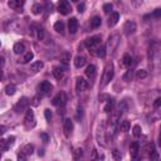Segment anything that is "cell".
<instances>
[{"label":"cell","mask_w":161,"mask_h":161,"mask_svg":"<svg viewBox=\"0 0 161 161\" xmlns=\"http://www.w3.org/2000/svg\"><path fill=\"white\" fill-rule=\"evenodd\" d=\"M113 78V64L112 63H108L105 68V72H103V77H102V87L107 86L110 82L112 81Z\"/></svg>","instance_id":"cell-1"},{"label":"cell","mask_w":161,"mask_h":161,"mask_svg":"<svg viewBox=\"0 0 161 161\" xmlns=\"http://www.w3.org/2000/svg\"><path fill=\"white\" fill-rule=\"evenodd\" d=\"M28 105H29V101H28V98H25V97H21V98L19 100L17 103H15L14 111L17 112V113H23L24 111H27Z\"/></svg>","instance_id":"cell-2"},{"label":"cell","mask_w":161,"mask_h":161,"mask_svg":"<svg viewBox=\"0 0 161 161\" xmlns=\"http://www.w3.org/2000/svg\"><path fill=\"white\" fill-rule=\"evenodd\" d=\"M72 8H71V4H69L68 0H59L58 3V11L63 15H67L68 13H71Z\"/></svg>","instance_id":"cell-3"},{"label":"cell","mask_w":161,"mask_h":161,"mask_svg":"<svg viewBox=\"0 0 161 161\" xmlns=\"http://www.w3.org/2000/svg\"><path fill=\"white\" fill-rule=\"evenodd\" d=\"M137 30V25L135 21L132 20H127L124 25V33L126 34V35H131V34H134L135 31Z\"/></svg>","instance_id":"cell-4"},{"label":"cell","mask_w":161,"mask_h":161,"mask_svg":"<svg viewBox=\"0 0 161 161\" xmlns=\"http://www.w3.org/2000/svg\"><path fill=\"white\" fill-rule=\"evenodd\" d=\"M25 125L27 127H34L35 126V118H34V112L31 110H27V113H25Z\"/></svg>","instance_id":"cell-5"},{"label":"cell","mask_w":161,"mask_h":161,"mask_svg":"<svg viewBox=\"0 0 161 161\" xmlns=\"http://www.w3.org/2000/svg\"><path fill=\"white\" fill-rule=\"evenodd\" d=\"M100 43H101V37H98V35L91 37V38L84 40V45H86V48H88V49H93L94 47Z\"/></svg>","instance_id":"cell-6"},{"label":"cell","mask_w":161,"mask_h":161,"mask_svg":"<svg viewBox=\"0 0 161 161\" xmlns=\"http://www.w3.org/2000/svg\"><path fill=\"white\" fill-rule=\"evenodd\" d=\"M63 131H64L65 137H69L72 135V131H73V122H72L71 118H65L64 124H63Z\"/></svg>","instance_id":"cell-7"},{"label":"cell","mask_w":161,"mask_h":161,"mask_svg":"<svg viewBox=\"0 0 161 161\" xmlns=\"http://www.w3.org/2000/svg\"><path fill=\"white\" fill-rule=\"evenodd\" d=\"M88 88V82L82 77H78L77 81H75V90L77 92H83Z\"/></svg>","instance_id":"cell-8"},{"label":"cell","mask_w":161,"mask_h":161,"mask_svg":"<svg viewBox=\"0 0 161 161\" xmlns=\"http://www.w3.org/2000/svg\"><path fill=\"white\" fill-rule=\"evenodd\" d=\"M24 3H25V0H9V1H8V5H9V8L14 9V10L21 11L20 9L23 8Z\"/></svg>","instance_id":"cell-9"},{"label":"cell","mask_w":161,"mask_h":161,"mask_svg":"<svg viewBox=\"0 0 161 161\" xmlns=\"http://www.w3.org/2000/svg\"><path fill=\"white\" fill-rule=\"evenodd\" d=\"M68 29L71 34H75L78 30V20L77 18H71L68 20Z\"/></svg>","instance_id":"cell-10"},{"label":"cell","mask_w":161,"mask_h":161,"mask_svg":"<svg viewBox=\"0 0 161 161\" xmlns=\"http://www.w3.org/2000/svg\"><path fill=\"white\" fill-rule=\"evenodd\" d=\"M86 75L90 79H94L96 78V75H97V68H96V65H93V64H90L88 67L86 68Z\"/></svg>","instance_id":"cell-11"},{"label":"cell","mask_w":161,"mask_h":161,"mask_svg":"<svg viewBox=\"0 0 161 161\" xmlns=\"http://www.w3.org/2000/svg\"><path fill=\"white\" fill-rule=\"evenodd\" d=\"M138 151H140V145H138L137 141H134V142L130 145V154H131V156L134 157V159H136L137 157Z\"/></svg>","instance_id":"cell-12"},{"label":"cell","mask_w":161,"mask_h":161,"mask_svg":"<svg viewBox=\"0 0 161 161\" xmlns=\"http://www.w3.org/2000/svg\"><path fill=\"white\" fill-rule=\"evenodd\" d=\"M52 90H53V86L49 83V82H47V81H44L40 83V91H42L43 93H45V94H48L52 92Z\"/></svg>","instance_id":"cell-13"},{"label":"cell","mask_w":161,"mask_h":161,"mask_svg":"<svg viewBox=\"0 0 161 161\" xmlns=\"http://www.w3.org/2000/svg\"><path fill=\"white\" fill-rule=\"evenodd\" d=\"M44 67V63L42 61H37V62H34V63H31V65H30V71L33 72V73H38V72L40 71V69H43Z\"/></svg>","instance_id":"cell-14"},{"label":"cell","mask_w":161,"mask_h":161,"mask_svg":"<svg viewBox=\"0 0 161 161\" xmlns=\"http://www.w3.org/2000/svg\"><path fill=\"white\" fill-rule=\"evenodd\" d=\"M65 102V97H64V93H58L57 96L53 98V105L54 106H58V105H64Z\"/></svg>","instance_id":"cell-15"},{"label":"cell","mask_w":161,"mask_h":161,"mask_svg":"<svg viewBox=\"0 0 161 161\" xmlns=\"http://www.w3.org/2000/svg\"><path fill=\"white\" fill-rule=\"evenodd\" d=\"M118 20H120V14L118 13H112L111 17H110V19H108V25L110 27H115V25L118 23Z\"/></svg>","instance_id":"cell-16"},{"label":"cell","mask_w":161,"mask_h":161,"mask_svg":"<svg viewBox=\"0 0 161 161\" xmlns=\"http://www.w3.org/2000/svg\"><path fill=\"white\" fill-rule=\"evenodd\" d=\"M84 64H86V58H84L83 55L75 57V59H74V65H75V68H82Z\"/></svg>","instance_id":"cell-17"},{"label":"cell","mask_w":161,"mask_h":161,"mask_svg":"<svg viewBox=\"0 0 161 161\" xmlns=\"http://www.w3.org/2000/svg\"><path fill=\"white\" fill-rule=\"evenodd\" d=\"M13 50H14L15 54H21V53H24V50H25V45L23 43H17L14 45V48H13Z\"/></svg>","instance_id":"cell-18"},{"label":"cell","mask_w":161,"mask_h":161,"mask_svg":"<svg viewBox=\"0 0 161 161\" xmlns=\"http://www.w3.org/2000/svg\"><path fill=\"white\" fill-rule=\"evenodd\" d=\"M53 75L55 77V79H62L64 73H63V69L62 68H58V67H54L53 68Z\"/></svg>","instance_id":"cell-19"},{"label":"cell","mask_w":161,"mask_h":161,"mask_svg":"<svg viewBox=\"0 0 161 161\" xmlns=\"http://www.w3.org/2000/svg\"><path fill=\"white\" fill-rule=\"evenodd\" d=\"M101 23H102V19L100 17H94L91 19V28H93V29H96V28H98Z\"/></svg>","instance_id":"cell-20"},{"label":"cell","mask_w":161,"mask_h":161,"mask_svg":"<svg viewBox=\"0 0 161 161\" xmlns=\"http://www.w3.org/2000/svg\"><path fill=\"white\" fill-rule=\"evenodd\" d=\"M94 54L97 57H100V58H105L106 57V47L105 45L98 47V48L96 49V52H94Z\"/></svg>","instance_id":"cell-21"},{"label":"cell","mask_w":161,"mask_h":161,"mask_svg":"<svg viewBox=\"0 0 161 161\" xmlns=\"http://www.w3.org/2000/svg\"><path fill=\"white\" fill-rule=\"evenodd\" d=\"M64 23H63V21H57V23L54 24V30L57 31V33H61V34H63L64 33Z\"/></svg>","instance_id":"cell-22"},{"label":"cell","mask_w":161,"mask_h":161,"mask_svg":"<svg viewBox=\"0 0 161 161\" xmlns=\"http://www.w3.org/2000/svg\"><path fill=\"white\" fill-rule=\"evenodd\" d=\"M120 128H121L122 132H128L131 128V124L130 121H127V120H125V121L121 122V126H120Z\"/></svg>","instance_id":"cell-23"},{"label":"cell","mask_w":161,"mask_h":161,"mask_svg":"<svg viewBox=\"0 0 161 161\" xmlns=\"http://www.w3.org/2000/svg\"><path fill=\"white\" fill-rule=\"evenodd\" d=\"M17 92V87L14 86V84H8V86L5 87V93L8 94V96H13V94H15Z\"/></svg>","instance_id":"cell-24"},{"label":"cell","mask_w":161,"mask_h":161,"mask_svg":"<svg viewBox=\"0 0 161 161\" xmlns=\"http://www.w3.org/2000/svg\"><path fill=\"white\" fill-rule=\"evenodd\" d=\"M33 58H34L33 52H28V53H25V54H24L23 59H21V63H23V64H27V63H29Z\"/></svg>","instance_id":"cell-25"},{"label":"cell","mask_w":161,"mask_h":161,"mask_svg":"<svg viewBox=\"0 0 161 161\" xmlns=\"http://www.w3.org/2000/svg\"><path fill=\"white\" fill-rule=\"evenodd\" d=\"M113 107H115V101H113V100H108L107 105L105 106V112H106V113L112 112V111H113Z\"/></svg>","instance_id":"cell-26"},{"label":"cell","mask_w":161,"mask_h":161,"mask_svg":"<svg viewBox=\"0 0 161 161\" xmlns=\"http://www.w3.org/2000/svg\"><path fill=\"white\" fill-rule=\"evenodd\" d=\"M43 9H44L43 5L35 4V5L33 6V9H31V10H33V14L34 15H39V14H42V13H43Z\"/></svg>","instance_id":"cell-27"},{"label":"cell","mask_w":161,"mask_h":161,"mask_svg":"<svg viewBox=\"0 0 161 161\" xmlns=\"http://www.w3.org/2000/svg\"><path fill=\"white\" fill-rule=\"evenodd\" d=\"M23 152L25 154V155H31V154L34 152V146L33 145H30V144L25 145V146L23 147Z\"/></svg>","instance_id":"cell-28"},{"label":"cell","mask_w":161,"mask_h":161,"mask_svg":"<svg viewBox=\"0 0 161 161\" xmlns=\"http://www.w3.org/2000/svg\"><path fill=\"white\" fill-rule=\"evenodd\" d=\"M141 132H142V130H141V126L140 125H135L134 128H132V134H134L135 137H140L141 136Z\"/></svg>","instance_id":"cell-29"},{"label":"cell","mask_w":161,"mask_h":161,"mask_svg":"<svg viewBox=\"0 0 161 161\" xmlns=\"http://www.w3.org/2000/svg\"><path fill=\"white\" fill-rule=\"evenodd\" d=\"M9 147L8 140H4V138H0V151H6Z\"/></svg>","instance_id":"cell-30"},{"label":"cell","mask_w":161,"mask_h":161,"mask_svg":"<svg viewBox=\"0 0 161 161\" xmlns=\"http://www.w3.org/2000/svg\"><path fill=\"white\" fill-rule=\"evenodd\" d=\"M136 77H137V79H144V78L147 77V72L145 69H138L136 73Z\"/></svg>","instance_id":"cell-31"},{"label":"cell","mask_w":161,"mask_h":161,"mask_svg":"<svg viewBox=\"0 0 161 161\" xmlns=\"http://www.w3.org/2000/svg\"><path fill=\"white\" fill-rule=\"evenodd\" d=\"M124 64L126 65V67H130V65L132 64V57L130 54L124 55Z\"/></svg>","instance_id":"cell-32"},{"label":"cell","mask_w":161,"mask_h":161,"mask_svg":"<svg viewBox=\"0 0 161 161\" xmlns=\"http://www.w3.org/2000/svg\"><path fill=\"white\" fill-rule=\"evenodd\" d=\"M82 155H83V150H82V149H75L73 151V159H75V160L81 159Z\"/></svg>","instance_id":"cell-33"},{"label":"cell","mask_w":161,"mask_h":161,"mask_svg":"<svg viewBox=\"0 0 161 161\" xmlns=\"http://www.w3.org/2000/svg\"><path fill=\"white\" fill-rule=\"evenodd\" d=\"M112 156H113V159L115 160H121V157H122L121 152H120L118 150H113L112 151Z\"/></svg>","instance_id":"cell-34"},{"label":"cell","mask_w":161,"mask_h":161,"mask_svg":"<svg viewBox=\"0 0 161 161\" xmlns=\"http://www.w3.org/2000/svg\"><path fill=\"white\" fill-rule=\"evenodd\" d=\"M131 78H132V71H127L124 75V81L128 82V81H131Z\"/></svg>","instance_id":"cell-35"},{"label":"cell","mask_w":161,"mask_h":161,"mask_svg":"<svg viewBox=\"0 0 161 161\" xmlns=\"http://www.w3.org/2000/svg\"><path fill=\"white\" fill-rule=\"evenodd\" d=\"M112 10V4H105L103 5V11L106 13V14H110Z\"/></svg>","instance_id":"cell-36"},{"label":"cell","mask_w":161,"mask_h":161,"mask_svg":"<svg viewBox=\"0 0 161 161\" xmlns=\"http://www.w3.org/2000/svg\"><path fill=\"white\" fill-rule=\"evenodd\" d=\"M37 35H38V38H39L40 40L44 38V30L42 29V28H38L37 29Z\"/></svg>","instance_id":"cell-37"},{"label":"cell","mask_w":161,"mask_h":161,"mask_svg":"<svg viewBox=\"0 0 161 161\" xmlns=\"http://www.w3.org/2000/svg\"><path fill=\"white\" fill-rule=\"evenodd\" d=\"M44 116H45L47 121H50V118H52V112H50V110H45V111H44Z\"/></svg>","instance_id":"cell-38"},{"label":"cell","mask_w":161,"mask_h":161,"mask_svg":"<svg viewBox=\"0 0 161 161\" xmlns=\"http://www.w3.org/2000/svg\"><path fill=\"white\" fill-rule=\"evenodd\" d=\"M131 4L135 8H138V6H141V4H142V0H131Z\"/></svg>","instance_id":"cell-39"},{"label":"cell","mask_w":161,"mask_h":161,"mask_svg":"<svg viewBox=\"0 0 161 161\" xmlns=\"http://www.w3.org/2000/svg\"><path fill=\"white\" fill-rule=\"evenodd\" d=\"M39 101H40V97L39 96H35L33 98V101H31V105H33V106H38V105H39Z\"/></svg>","instance_id":"cell-40"},{"label":"cell","mask_w":161,"mask_h":161,"mask_svg":"<svg viewBox=\"0 0 161 161\" xmlns=\"http://www.w3.org/2000/svg\"><path fill=\"white\" fill-rule=\"evenodd\" d=\"M40 137H42V140H43L44 144H47L49 141V136L47 134H44V132H43V134H40Z\"/></svg>","instance_id":"cell-41"},{"label":"cell","mask_w":161,"mask_h":161,"mask_svg":"<svg viewBox=\"0 0 161 161\" xmlns=\"http://www.w3.org/2000/svg\"><path fill=\"white\" fill-rule=\"evenodd\" d=\"M152 17H154V18H156V19H159V18L161 17V9H156V10L154 11Z\"/></svg>","instance_id":"cell-42"},{"label":"cell","mask_w":161,"mask_h":161,"mask_svg":"<svg viewBox=\"0 0 161 161\" xmlns=\"http://www.w3.org/2000/svg\"><path fill=\"white\" fill-rule=\"evenodd\" d=\"M25 159H27V155H25L23 151H21V152L18 155V160H19V161H24Z\"/></svg>","instance_id":"cell-43"},{"label":"cell","mask_w":161,"mask_h":161,"mask_svg":"<svg viewBox=\"0 0 161 161\" xmlns=\"http://www.w3.org/2000/svg\"><path fill=\"white\" fill-rule=\"evenodd\" d=\"M160 105H161V98H156L155 102H154V107H155V108H159Z\"/></svg>","instance_id":"cell-44"},{"label":"cell","mask_w":161,"mask_h":161,"mask_svg":"<svg viewBox=\"0 0 161 161\" xmlns=\"http://www.w3.org/2000/svg\"><path fill=\"white\" fill-rule=\"evenodd\" d=\"M14 141H15V136H9V138H8V144L9 145H13L14 144Z\"/></svg>","instance_id":"cell-45"},{"label":"cell","mask_w":161,"mask_h":161,"mask_svg":"<svg viewBox=\"0 0 161 161\" xmlns=\"http://www.w3.org/2000/svg\"><path fill=\"white\" fill-rule=\"evenodd\" d=\"M84 8H86V6H84V4H79V5H78V11H79V13H83L84 11Z\"/></svg>","instance_id":"cell-46"},{"label":"cell","mask_w":161,"mask_h":161,"mask_svg":"<svg viewBox=\"0 0 161 161\" xmlns=\"http://www.w3.org/2000/svg\"><path fill=\"white\" fill-rule=\"evenodd\" d=\"M68 57H69L68 54H64V55L62 57V62L64 63V64H67V63H68V61H67V59H68Z\"/></svg>","instance_id":"cell-47"},{"label":"cell","mask_w":161,"mask_h":161,"mask_svg":"<svg viewBox=\"0 0 161 161\" xmlns=\"http://www.w3.org/2000/svg\"><path fill=\"white\" fill-rule=\"evenodd\" d=\"M5 130H6V128L4 127V126H0V136L5 134Z\"/></svg>","instance_id":"cell-48"},{"label":"cell","mask_w":161,"mask_h":161,"mask_svg":"<svg viewBox=\"0 0 161 161\" xmlns=\"http://www.w3.org/2000/svg\"><path fill=\"white\" fill-rule=\"evenodd\" d=\"M79 116H81V118H82V108H78V115H77V118H79Z\"/></svg>","instance_id":"cell-49"},{"label":"cell","mask_w":161,"mask_h":161,"mask_svg":"<svg viewBox=\"0 0 161 161\" xmlns=\"http://www.w3.org/2000/svg\"><path fill=\"white\" fill-rule=\"evenodd\" d=\"M44 155V152H43V150H39V156H43Z\"/></svg>","instance_id":"cell-50"},{"label":"cell","mask_w":161,"mask_h":161,"mask_svg":"<svg viewBox=\"0 0 161 161\" xmlns=\"http://www.w3.org/2000/svg\"><path fill=\"white\" fill-rule=\"evenodd\" d=\"M1 78H3V71H0V81H1Z\"/></svg>","instance_id":"cell-51"},{"label":"cell","mask_w":161,"mask_h":161,"mask_svg":"<svg viewBox=\"0 0 161 161\" xmlns=\"http://www.w3.org/2000/svg\"><path fill=\"white\" fill-rule=\"evenodd\" d=\"M72 1H78V0H72Z\"/></svg>","instance_id":"cell-52"},{"label":"cell","mask_w":161,"mask_h":161,"mask_svg":"<svg viewBox=\"0 0 161 161\" xmlns=\"http://www.w3.org/2000/svg\"><path fill=\"white\" fill-rule=\"evenodd\" d=\"M0 45H1V43H0Z\"/></svg>","instance_id":"cell-53"}]
</instances>
